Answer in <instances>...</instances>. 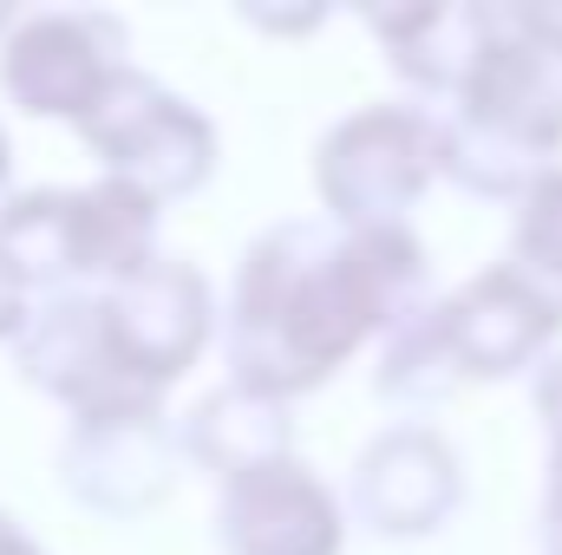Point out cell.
<instances>
[{
    "label": "cell",
    "mask_w": 562,
    "mask_h": 555,
    "mask_svg": "<svg viewBox=\"0 0 562 555\" xmlns=\"http://www.w3.org/2000/svg\"><path fill=\"white\" fill-rule=\"evenodd\" d=\"M150 242H157V196L125 177H99L79 190H20L0 209V249L26 269L33 287L59 281L112 287L157 256Z\"/></svg>",
    "instance_id": "3957f363"
},
{
    "label": "cell",
    "mask_w": 562,
    "mask_h": 555,
    "mask_svg": "<svg viewBox=\"0 0 562 555\" xmlns=\"http://www.w3.org/2000/svg\"><path fill=\"white\" fill-rule=\"evenodd\" d=\"M458 497V471H451V451L419 431V424H400L386 431L360 471H353V510L367 530H386V536H419L431 530Z\"/></svg>",
    "instance_id": "7c38bea8"
},
{
    "label": "cell",
    "mask_w": 562,
    "mask_h": 555,
    "mask_svg": "<svg viewBox=\"0 0 562 555\" xmlns=\"http://www.w3.org/2000/svg\"><path fill=\"white\" fill-rule=\"evenodd\" d=\"M445 163V132L406 112V105H373L353 112L347 125H334L321 144V196L334 209V223L347 229H386L400 223V209L431 183V170Z\"/></svg>",
    "instance_id": "5b68a950"
},
{
    "label": "cell",
    "mask_w": 562,
    "mask_h": 555,
    "mask_svg": "<svg viewBox=\"0 0 562 555\" xmlns=\"http://www.w3.org/2000/svg\"><path fill=\"white\" fill-rule=\"evenodd\" d=\"M79 138L92 157H105V177H125L164 196H190L210 170H216V132L196 105H183L170 86H157L150 72L125 66L105 99L92 105V118L79 125Z\"/></svg>",
    "instance_id": "277c9868"
},
{
    "label": "cell",
    "mask_w": 562,
    "mask_h": 555,
    "mask_svg": "<svg viewBox=\"0 0 562 555\" xmlns=\"http://www.w3.org/2000/svg\"><path fill=\"white\" fill-rule=\"evenodd\" d=\"M183 451L203 471H216L223 484H236V477L288 457V412H281V399L229 380V386L203 393L196 412L183 418Z\"/></svg>",
    "instance_id": "4fadbf2b"
},
{
    "label": "cell",
    "mask_w": 562,
    "mask_h": 555,
    "mask_svg": "<svg viewBox=\"0 0 562 555\" xmlns=\"http://www.w3.org/2000/svg\"><path fill=\"white\" fill-rule=\"evenodd\" d=\"M119 72H125V20L105 7L20 13V26L0 46V86L33 118L86 125Z\"/></svg>",
    "instance_id": "8992f818"
},
{
    "label": "cell",
    "mask_w": 562,
    "mask_h": 555,
    "mask_svg": "<svg viewBox=\"0 0 562 555\" xmlns=\"http://www.w3.org/2000/svg\"><path fill=\"white\" fill-rule=\"evenodd\" d=\"M216 536L229 555H340V503L307 464L281 457L223 484Z\"/></svg>",
    "instance_id": "30bf717a"
},
{
    "label": "cell",
    "mask_w": 562,
    "mask_h": 555,
    "mask_svg": "<svg viewBox=\"0 0 562 555\" xmlns=\"http://www.w3.org/2000/svg\"><path fill=\"white\" fill-rule=\"evenodd\" d=\"M425 294L419 242L386 229L347 223H281L269 229L229 294V380L269 399L321 386L373 327H406Z\"/></svg>",
    "instance_id": "6da1fadb"
},
{
    "label": "cell",
    "mask_w": 562,
    "mask_h": 555,
    "mask_svg": "<svg viewBox=\"0 0 562 555\" xmlns=\"http://www.w3.org/2000/svg\"><path fill=\"white\" fill-rule=\"evenodd\" d=\"M7 536H13V523H7V517H0V543H7Z\"/></svg>",
    "instance_id": "7402d4cb"
},
{
    "label": "cell",
    "mask_w": 562,
    "mask_h": 555,
    "mask_svg": "<svg viewBox=\"0 0 562 555\" xmlns=\"http://www.w3.org/2000/svg\"><path fill=\"white\" fill-rule=\"evenodd\" d=\"M26 327H33V281L0 249V340H20Z\"/></svg>",
    "instance_id": "2e32d148"
},
{
    "label": "cell",
    "mask_w": 562,
    "mask_h": 555,
    "mask_svg": "<svg viewBox=\"0 0 562 555\" xmlns=\"http://www.w3.org/2000/svg\"><path fill=\"white\" fill-rule=\"evenodd\" d=\"M7 177H13V144H7V132H0V209L13 203V196H7Z\"/></svg>",
    "instance_id": "d6986e66"
},
{
    "label": "cell",
    "mask_w": 562,
    "mask_h": 555,
    "mask_svg": "<svg viewBox=\"0 0 562 555\" xmlns=\"http://www.w3.org/2000/svg\"><path fill=\"white\" fill-rule=\"evenodd\" d=\"M543 412H550V424H557V438H562V366L543 380ZM557 484H562V457H557Z\"/></svg>",
    "instance_id": "e0dca14e"
},
{
    "label": "cell",
    "mask_w": 562,
    "mask_h": 555,
    "mask_svg": "<svg viewBox=\"0 0 562 555\" xmlns=\"http://www.w3.org/2000/svg\"><path fill=\"white\" fill-rule=\"evenodd\" d=\"M59 477L79 503L105 517H132L157 503L177 477V438L157 406H125V412H92L72 418L59 444Z\"/></svg>",
    "instance_id": "9c48e42d"
},
{
    "label": "cell",
    "mask_w": 562,
    "mask_h": 555,
    "mask_svg": "<svg viewBox=\"0 0 562 555\" xmlns=\"http://www.w3.org/2000/svg\"><path fill=\"white\" fill-rule=\"evenodd\" d=\"M0 555H46V550H40V543H26V536H20V530H13V536H7V543H0Z\"/></svg>",
    "instance_id": "ffe728a7"
},
{
    "label": "cell",
    "mask_w": 562,
    "mask_h": 555,
    "mask_svg": "<svg viewBox=\"0 0 562 555\" xmlns=\"http://www.w3.org/2000/svg\"><path fill=\"white\" fill-rule=\"evenodd\" d=\"M550 555H562V484H557V497H550Z\"/></svg>",
    "instance_id": "ac0fdd59"
},
{
    "label": "cell",
    "mask_w": 562,
    "mask_h": 555,
    "mask_svg": "<svg viewBox=\"0 0 562 555\" xmlns=\"http://www.w3.org/2000/svg\"><path fill=\"white\" fill-rule=\"evenodd\" d=\"M431 320H438L445 360L458 373H510L557 333L562 307L524 269H491L458 301H445Z\"/></svg>",
    "instance_id": "8fae6325"
},
{
    "label": "cell",
    "mask_w": 562,
    "mask_h": 555,
    "mask_svg": "<svg viewBox=\"0 0 562 555\" xmlns=\"http://www.w3.org/2000/svg\"><path fill=\"white\" fill-rule=\"evenodd\" d=\"M20 380L40 386L46 399L72 406V418L157 406V393H144L125 373V360L105 333L99 294H59L33 314V327L20 333Z\"/></svg>",
    "instance_id": "ba28073f"
},
{
    "label": "cell",
    "mask_w": 562,
    "mask_h": 555,
    "mask_svg": "<svg viewBox=\"0 0 562 555\" xmlns=\"http://www.w3.org/2000/svg\"><path fill=\"white\" fill-rule=\"evenodd\" d=\"M13 26H20V13H13V7L0 0V33H13Z\"/></svg>",
    "instance_id": "44dd1931"
},
{
    "label": "cell",
    "mask_w": 562,
    "mask_h": 555,
    "mask_svg": "<svg viewBox=\"0 0 562 555\" xmlns=\"http://www.w3.org/2000/svg\"><path fill=\"white\" fill-rule=\"evenodd\" d=\"M373 33L393 46V66L419 86H471L497 39L491 7H413V13H373Z\"/></svg>",
    "instance_id": "5bb4252c"
},
{
    "label": "cell",
    "mask_w": 562,
    "mask_h": 555,
    "mask_svg": "<svg viewBox=\"0 0 562 555\" xmlns=\"http://www.w3.org/2000/svg\"><path fill=\"white\" fill-rule=\"evenodd\" d=\"M517 256H524L517 269L562 307V170L530 190L524 223H517Z\"/></svg>",
    "instance_id": "9a60e30c"
},
{
    "label": "cell",
    "mask_w": 562,
    "mask_h": 555,
    "mask_svg": "<svg viewBox=\"0 0 562 555\" xmlns=\"http://www.w3.org/2000/svg\"><path fill=\"white\" fill-rule=\"evenodd\" d=\"M105 333L144 393H164L210 340V281L177 256H150L132 275L99 287Z\"/></svg>",
    "instance_id": "52a82bcc"
},
{
    "label": "cell",
    "mask_w": 562,
    "mask_h": 555,
    "mask_svg": "<svg viewBox=\"0 0 562 555\" xmlns=\"http://www.w3.org/2000/svg\"><path fill=\"white\" fill-rule=\"evenodd\" d=\"M562 138V92L550 86V66L537 59V46L524 39L517 13H497V39L484 53V66L464 86V118L445 132V170L471 190H517V183H543L537 163Z\"/></svg>",
    "instance_id": "7a4b0ae2"
}]
</instances>
